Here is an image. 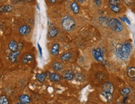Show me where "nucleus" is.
Instances as JSON below:
<instances>
[{
    "instance_id": "obj_1",
    "label": "nucleus",
    "mask_w": 135,
    "mask_h": 104,
    "mask_svg": "<svg viewBox=\"0 0 135 104\" xmlns=\"http://www.w3.org/2000/svg\"><path fill=\"white\" fill-rule=\"evenodd\" d=\"M131 44L128 42H125L124 44H119L116 46V53L119 58L123 60H126L128 58L131 50Z\"/></svg>"
},
{
    "instance_id": "obj_2",
    "label": "nucleus",
    "mask_w": 135,
    "mask_h": 104,
    "mask_svg": "<svg viewBox=\"0 0 135 104\" xmlns=\"http://www.w3.org/2000/svg\"><path fill=\"white\" fill-rule=\"evenodd\" d=\"M61 25L65 31H71L75 28V22L71 17L65 16L62 20Z\"/></svg>"
},
{
    "instance_id": "obj_3",
    "label": "nucleus",
    "mask_w": 135,
    "mask_h": 104,
    "mask_svg": "<svg viewBox=\"0 0 135 104\" xmlns=\"http://www.w3.org/2000/svg\"><path fill=\"white\" fill-rule=\"evenodd\" d=\"M109 26L115 32H121L123 29V25L120 21L117 19L112 18L109 21Z\"/></svg>"
},
{
    "instance_id": "obj_4",
    "label": "nucleus",
    "mask_w": 135,
    "mask_h": 104,
    "mask_svg": "<svg viewBox=\"0 0 135 104\" xmlns=\"http://www.w3.org/2000/svg\"><path fill=\"white\" fill-rule=\"evenodd\" d=\"M93 54L94 59L98 62H103L104 60V55L102 50L100 48H96L93 51Z\"/></svg>"
},
{
    "instance_id": "obj_5",
    "label": "nucleus",
    "mask_w": 135,
    "mask_h": 104,
    "mask_svg": "<svg viewBox=\"0 0 135 104\" xmlns=\"http://www.w3.org/2000/svg\"><path fill=\"white\" fill-rule=\"evenodd\" d=\"M102 89L103 92L111 93V94H113L114 91V87L113 85L109 82H106L103 84Z\"/></svg>"
},
{
    "instance_id": "obj_6",
    "label": "nucleus",
    "mask_w": 135,
    "mask_h": 104,
    "mask_svg": "<svg viewBox=\"0 0 135 104\" xmlns=\"http://www.w3.org/2000/svg\"><path fill=\"white\" fill-rule=\"evenodd\" d=\"M21 55V52L20 50L13 51L11 54L9 55V60L12 63H16L18 60V57Z\"/></svg>"
},
{
    "instance_id": "obj_7",
    "label": "nucleus",
    "mask_w": 135,
    "mask_h": 104,
    "mask_svg": "<svg viewBox=\"0 0 135 104\" xmlns=\"http://www.w3.org/2000/svg\"><path fill=\"white\" fill-rule=\"evenodd\" d=\"M31 29L30 27L28 25H23L19 28V33L22 36H26L30 33Z\"/></svg>"
},
{
    "instance_id": "obj_8",
    "label": "nucleus",
    "mask_w": 135,
    "mask_h": 104,
    "mask_svg": "<svg viewBox=\"0 0 135 104\" xmlns=\"http://www.w3.org/2000/svg\"><path fill=\"white\" fill-rule=\"evenodd\" d=\"M63 76L65 79L68 80H71L73 79L75 75H74L73 72L71 70H67L63 72Z\"/></svg>"
},
{
    "instance_id": "obj_9",
    "label": "nucleus",
    "mask_w": 135,
    "mask_h": 104,
    "mask_svg": "<svg viewBox=\"0 0 135 104\" xmlns=\"http://www.w3.org/2000/svg\"><path fill=\"white\" fill-rule=\"evenodd\" d=\"M20 102L23 104H28L31 102V98L27 95H22L19 97Z\"/></svg>"
},
{
    "instance_id": "obj_10",
    "label": "nucleus",
    "mask_w": 135,
    "mask_h": 104,
    "mask_svg": "<svg viewBox=\"0 0 135 104\" xmlns=\"http://www.w3.org/2000/svg\"><path fill=\"white\" fill-rule=\"evenodd\" d=\"M34 59V57H33V55H31L30 54H25L23 57H22V59H21V61L23 63L25 64H27L28 62H31L32 60H33Z\"/></svg>"
},
{
    "instance_id": "obj_11",
    "label": "nucleus",
    "mask_w": 135,
    "mask_h": 104,
    "mask_svg": "<svg viewBox=\"0 0 135 104\" xmlns=\"http://www.w3.org/2000/svg\"><path fill=\"white\" fill-rule=\"evenodd\" d=\"M127 74L129 77L132 79H135V67H130L127 69Z\"/></svg>"
},
{
    "instance_id": "obj_12",
    "label": "nucleus",
    "mask_w": 135,
    "mask_h": 104,
    "mask_svg": "<svg viewBox=\"0 0 135 104\" xmlns=\"http://www.w3.org/2000/svg\"><path fill=\"white\" fill-rule=\"evenodd\" d=\"M49 78L53 82H59L61 80L60 76L56 73H50L49 74Z\"/></svg>"
},
{
    "instance_id": "obj_13",
    "label": "nucleus",
    "mask_w": 135,
    "mask_h": 104,
    "mask_svg": "<svg viewBox=\"0 0 135 104\" xmlns=\"http://www.w3.org/2000/svg\"><path fill=\"white\" fill-rule=\"evenodd\" d=\"M59 50V45L58 44H54L51 49V53L53 55H56L58 54Z\"/></svg>"
},
{
    "instance_id": "obj_14",
    "label": "nucleus",
    "mask_w": 135,
    "mask_h": 104,
    "mask_svg": "<svg viewBox=\"0 0 135 104\" xmlns=\"http://www.w3.org/2000/svg\"><path fill=\"white\" fill-rule=\"evenodd\" d=\"M52 67L56 71H61L63 68V65L61 62H54L52 64Z\"/></svg>"
},
{
    "instance_id": "obj_15",
    "label": "nucleus",
    "mask_w": 135,
    "mask_h": 104,
    "mask_svg": "<svg viewBox=\"0 0 135 104\" xmlns=\"http://www.w3.org/2000/svg\"><path fill=\"white\" fill-rule=\"evenodd\" d=\"M9 49L12 51H16L18 50V46L17 42L15 41H11L9 44Z\"/></svg>"
},
{
    "instance_id": "obj_16",
    "label": "nucleus",
    "mask_w": 135,
    "mask_h": 104,
    "mask_svg": "<svg viewBox=\"0 0 135 104\" xmlns=\"http://www.w3.org/2000/svg\"><path fill=\"white\" fill-rule=\"evenodd\" d=\"M101 95L104 98V99H106V100L107 101V102H110L112 101V100H113L112 94L103 92L101 93Z\"/></svg>"
},
{
    "instance_id": "obj_17",
    "label": "nucleus",
    "mask_w": 135,
    "mask_h": 104,
    "mask_svg": "<svg viewBox=\"0 0 135 104\" xmlns=\"http://www.w3.org/2000/svg\"><path fill=\"white\" fill-rule=\"evenodd\" d=\"M46 74L45 73H41V74H37L36 75V79L39 82H43L44 81V80L46 78Z\"/></svg>"
},
{
    "instance_id": "obj_18",
    "label": "nucleus",
    "mask_w": 135,
    "mask_h": 104,
    "mask_svg": "<svg viewBox=\"0 0 135 104\" xmlns=\"http://www.w3.org/2000/svg\"><path fill=\"white\" fill-rule=\"evenodd\" d=\"M71 57V54L70 52H66L65 54H63L60 56V59L62 61H68Z\"/></svg>"
},
{
    "instance_id": "obj_19",
    "label": "nucleus",
    "mask_w": 135,
    "mask_h": 104,
    "mask_svg": "<svg viewBox=\"0 0 135 104\" xmlns=\"http://www.w3.org/2000/svg\"><path fill=\"white\" fill-rule=\"evenodd\" d=\"M71 10L73 11L75 14H78L80 11V8H79V6L78 5L77 3L76 2H73L72 3L71 5Z\"/></svg>"
},
{
    "instance_id": "obj_20",
    "label": "nucleus",
    "mask_w": 135,
    "mask_h": 104,
    "mask_svg": "<svg viewBox=\"0 0 135 104\" xmlns=\"http://www.w3.org/2000/svg\"><path fill=\"white\" fill-rule=\"evenodd\" d=\"M58 29L54 28H51V29H49V31H48V34H49L50 38H54V37H55L58 34Z\"/></svg>"
},
{
    "instance_id": "obj_21",
    "label": "nucleus",
    "mask_w": 135,
    "mask_h": 104,
    "mask_svg": "<svg viewBox=\"0 0 135 104\" xmlns=\"http://www.w3.org/2000/svg\"><path fill=\"white\" fill-rule=\"evenodd\" d=\"M75 79L77 80L78 81L83 82L85 80V76L81 73H76L75 75Z\"/></svg>"
},
{
    "instance_id": "obj_22",
    "label": "nucleus",
    "mask_w": 135,
    "mask_h": 104,
    "mask_svg": "<svg viewBox=\"0 0 135 104\" xmlns=\"http://www.w3.org/2000/svg\"><path fill=\"white\" fill-rule=\"evenodd\" d=\"M109 7H110V9L112 10L115 13H119L120 12L121 10L119 8V7L118 6H116V5H109Z\"/></svg>"
},
{
    "instance_id": "obj_23",
    "label": "nucleus",
    "mask_w": 135,
    "mask_h": 104,
    "mask_svg": "<svg viewBox=\"0 0 135 104\" xmlns=\"http://www.w3.org/2000/svg\"><path fill=\"white\" fill-rule=\"evenodd\" d=\"M8 99L5 95H1L0 97V104H9Z\"/></svg>"
},
{
    "instance_id": "obj_24",
    "label": "nucleus",
    "mask_w": 135,
    "mask_h": 104,
    "mask_svg": "<svg viewBox=\"0 0 135 104\" xmlns=\"http://www.w3.org/2000/svg\"><path fill=\"white\" fill-rule=\"evenodd\" d=\"M130 89L128 87L124 88L121 91V94L123 96H127L128 95L130 94Z\"/></svg>"
},
{
    "instance_id": "obj_25",
    "label": "nucleus",
    "mask_w": 135,
    "mask_h": 104,
    "mask_svg": "<svg viewBox=\"0 0 135 104\" xmlns=\"http://www.w3.org/2000/svg\"><path fill=\"white\" fill-rule=\"evenodd\" d=\"M13 11V7L11 5H5V13H10Z\"/></svg>"
},
{
    "instance_id": "obj_26",
    "label": "nucleus",
    "mask_w": 135,
    "mask_h": 104,
    "mask_svg": "<svg viewBox=\"0 0 135 104\" xmlns=\"http://www.w3.org/2000/svg\"><path fill=\"white\" fill-rule=\"evenodd\" d=\"M109 3L110 5L118 6L121 4V1L120 0H109Z\"/></svg>"
},
{
    "instance_id": "obj_27",
    "label": "nucleus",
    "mask_w": 135,
    "mask_h": 104,
    "mask_svg": "<svg viewBox=\"0 0 135 104\" xmlns=\"http://www.w3.org/2000/svg\"><path fill=\"white\" fill-rule=\"evenodd\" d=\"M99 21H100V22H101V23L103 25H104V23H105V24H108L109 23V21H108L107 17H101L99 19Z\"/></svg>"
},
{
    "instance_id": "obj_28",
    "label": "nucleus",
    "mask_w": 135,
    "mask_h": 104,
    "mask_svg": "<svg viewBox=\"0 0 135 104\" xmlns=\"http://www.w3.org/2000/svg\"><path fill=\"white\" fill-rule=\"evenodd\" d=\"M124 3L127 5H131L133 3V0H123Z\"/></svg>"
},
{
    "instance_id": "obj_29",
    "label": "nucleus",
    "mask_w": 135,
    "mask_h": 104,
    "mask_svg": "<svg viewBox=\"0 0 135 104\" xmlns=\"http://www.w3.org/2000/svg\"><path fill=\"white\" fill-rule=\"evenodd\" d=\"M94 2L98 6H100L101 5V0H94Z\"/></svg>"
},
{
    "instance_id": "obj_30",
    "label": "nucleus",
    "mask_w": 135,
    "mask_h": 104,
    "mask_svg": "<svg viewBox=\"0 0 135 104\" xmlns=\"http://www.w3.org/2000/svg\"><path fill=\"white\" fill-rule=\"evenodd\" d=\"M124 18V22H126V23H127V24H128L129 25H131V23H130V20H129L128 18H127L126 16H124L123 17Z\"/></svg>"
},
{
    "instance_id": "obj_31",
    "label": "nucleus",
    "mask_w": 135,
    "mask_h": 104,
    "mask_svg": "<svg viewBox=\"0 0 135 104\" xmlns=\"http://www.w3.org/2000/svg\"><path fill=\"white\" fill-rule=\"evenodd\" d=\"M38 50H39V54H40V56L41 57H42V49H41V46L39 45V44H38Z\"/></svg>"
},
{
    "instance_id": "obj_32",
    "label": "nucleus",
    "mask_w": 135,
    "mask_h": 104,
    "mask_svg": "<svg viewBox=\"0 0 135 104\" xmlns=\"http://www.w3.org/2000/svg\"><path fill=\"white\" fill-rule=\"evenodd\" d=\"M5 13V5L0 6V13Z\"/></svg>"
},
{
    "instance_id": "obj_33",
    "label": "nucleus",
    "mask_w": 135,
    "mask_h": 104,
    "mask_svg": "<svg viewBox=\"0 0 135 104\" xmlns=\"http://www.w3.org/2000/svg\"><path fill=\"white\" fill-rule=\"evenodd\" d=\"M18 49H19V50H20V49H21L22 48H23V43H22V42H20L18 44Z\"/></svg>"
},
{
    "instance_id": "obj_34",
    "label": "nucleus",
    "mask_w": 135,
    "mask_h": 104,
    "mask_svg": "<svg viewBox=\"0 0 135 104\" xmlns=\"http://www.w3.org/2000/svg\"><path fill=\"white\" fill-rule=\"evenodd\" d=\"M56 1H57V0H48V1H49V3H55Z\"/></svg>"
},
{
    "instance_id": "obj_35",
    "label": "nucleus",
    "mask_w": 135,
    "mask_h": 104,
    "mask_svg": "<svg viewBox=\"0 0 135 104\" xmlns=\"http://www.w3.org/2000/svg\"><path fill=\"white\" fill-rule=\"evenodd\" d=\"M76 1L78 2V3H82L83 2H85L86 0H76Z\"/></svg>"
},
{
    "instance_id": "obj_36",
    "label": "nucleus",
    "mask_w": 135,
    "mask_h": 104,
    "mask_svg": "<svg viewBox=\"0 0 135 104\" xmlns=\"http://www.w3.org/2000/svg\"><path fill=\"white\" fill-rule=\"evenodd\" d=\"M116 104H126L125 103H124V102H118V103H116Z\"/></svg>"
},
{
    "instance_id": "obj_37",
    "label": "nucleus",
    "mask_w": 135,
    "mask_h": 104,
    "mask_svg": "<svg viewBox=\"0 0 135 104\" xmlns=\"http://www.w3.org/2000/svg\"><path fill=\"white\" fill-rule=\"evenodd\" d=\"M26 1H27V2H31L33 0H25Z\"/></svg>"
},
{
    "instance_id": "obj_38",
    "label": "nucleus",
    "mask_w": 135,
    "mask_h": 104,
    "mask_svg": "<svg viewBox=\"0 0 135 104\" xmlns=\"http://www.w3.org/2000/svg\"><path fill=\"white\" fill-rule=\"evenodd\" d=\"M22 104V103L20 102V103H18V104Z\"/></svg>"
},
{
    "instance_id": "obj_39",
    "label": "nucleus",
    "mask_w": 135,
    "mask_h": 104,
    "mask_svg": "<svg viewBox=\"0 0 135 104\" xmlns=\"http://www.w3.org/2000/svg\"></svg>"
},
{
    "instance_id": "obj_40",
    "label": "nucleus",
    "mask_w": 135,
    "mask_h": 104,
    "mask_svg": "<svg viewBox=\"0 0 135 104\" xmlns=\"http://www.w3.org/2000/svg\"><path fill=\"white\" fill-rule=\"evenodd\" d=\"M0 1H1V0H0Z\"/></svg>"
}]
</instances>
